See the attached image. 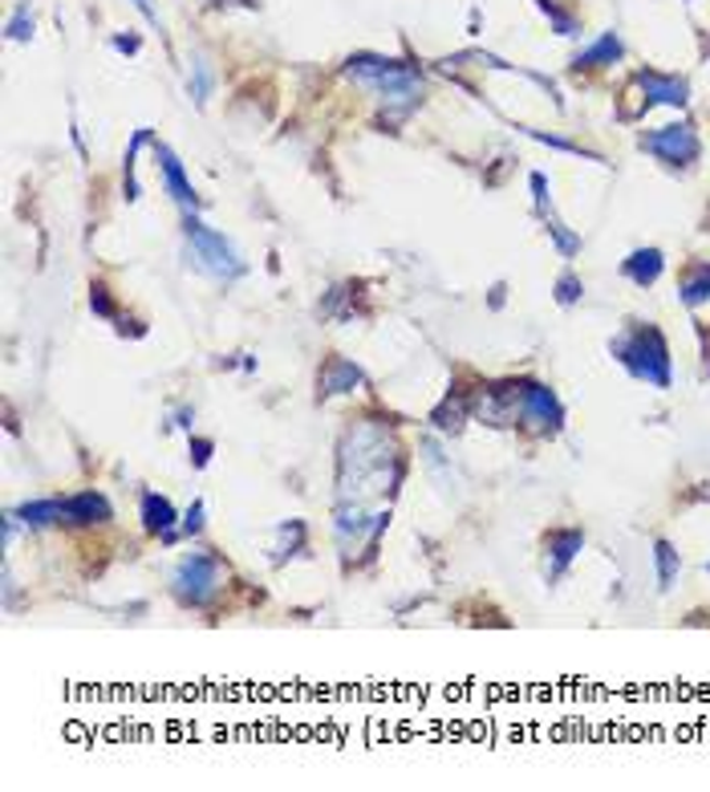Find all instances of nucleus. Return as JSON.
I'll use <instances>...</instances> for the list:
<instances>
[{"mask_svg": "<svg viewBox=\"0 0 710 792\" xmlns=\"http://www.w3.org/2000/svg\"><path fill=\"white\" fill-rule=\"evenodd\" d=\"M467 411H471V406H467V399H459V394L451 399V394H447L443 403L434 406L431 423L439 427V431H459V427H464V419H467Z\"/></svg>", "mask_w": 710, "mask_h": 792, "instance_id": "obj_21", "label": "nucleus"}, {"mask_svg": "<svg viewBox=\"0 0 710 792\" xmlns=\"http://www.w3.org/2000/svg\"><path fill=\"white\" fill-rule=\"evenodd\" d=\"M187 90H191V98L195 102H207V93H212V65L203 62L200 53H195V65H191V81H187Z\"/></svg>", "mask_w": 710, "mask_h": 792, "instance_id": "obj_24", "label": "nucleus"}, {"mask_svg": "<svg viewBox=\"0 0 710 792\" xmlns=\"http://www.w3.org/2000/svg\"><path fill=\"white\" fill-rule=\"evenodd\" d=\"M212 439H191V460H195V467H203L207 460H212Z\"/></svg>", "mask_w": 710, "mask_h": 792, "instance_id": "obj_30", "label": "nucleus"}, {"mask_svg": "<svg viewBox=\"0 0 710 792\" xmlns=\"http://www.w3.org/2000/svg\"><path fill=\"white\" fill-rule=\"evenodd\" d=\"M142 528L155 532V537H163L167 544H175L183 537V532L175 528V508H170V500L159 496V492H142Z\"/></svg>", "mask_w": 710, "mask_h": 792, "instance_id": "obj_14", "label": "nucleus"}, {"mask_svg": "<svg viewBox=\"0 0 710 792\" xmlns=\"http://www.w3.org/2000/svg\"><path fill=\"white\" fill-rule=\"evenodd\" d=\"M386 525H390L386 504H350V500H338V508H333V541H338L341 557L345 561L370 557L378 537L386 532Z\"/></svg>", "mask_w": 710, "mask_h": 792, "instance_id": "obj_4", "label": "nucleus"}, {"mask_svg": "<svg viewBox=\"0 0 710 792\" xmlns=\"http://www.w3.org/2000/svg\"><path fill=\"white\" fill-rule=\"evenodd\" d=\"M541 9H544V13H548V16H553L556 33H565V37H572V33H576V21L560 13V9H556V4H553V0H541Z\"/></svg>", "mask_w": 710, "mask_h": 792, "instance_id": "obj_27", "label": "nucleus"}, {"mask_svg": "<svg viewBox=\"0 0 710 792\" xmlns=\"http://www.w3.org/2000/svg\"><path fill=\"white\" fill-rule=\"evenodd\" d=\"M679 297H682V305H686V310H698L702 301H710V264L707 261L690 264V268L682 273Z\"/></svg>", "mask_w": 710, "mask_h": 792, "instance_id": "obj_18", "label": "nucleus"}, {"mask_svg": "<svg viewBox=\"0 0 710 792\" xmlns=\"http://www.w3.org/2000/svg\"><path fill=\"white\" fill-rule=\"evenodd\" d=\"M110 520V500L102 492H78L65 500V525H102Z\"/></svg>", "mask_w": 710, "mask_h": 792, "instance_id": "obj_16", "label": "nucleus"}, {"mask_svg": "<svg viewBox=\"0 0 710 792\" xmlns=\"http://www.w3.org/2000/svg\"><path fill=\"white\" fill-rule=\"evenodd\" d=\"M317 387H321V399H333V394H354L357 387H366V374L357 370L350 357H329L321 378H317Z\"/></svg>", "mask_w": 710, "mask_h": 792, "instance_id": "obj_13", "label": "nucleus"}, {"mask_svg": "<svg viewBox=\"0 0 710 792\" xmlns=\"http://www.w3.org/2000/svg\"><path fill=\"white\" fill-rule=\"evenodd\" d=\"M114 49H123V53H139V37H114Z\"/></svg>", "mask_w": 710, "mask_h": 792, "instance_id": "obj_31", "label": "nucleus"}, {"mask_svg": "<svg viewBox=\"0 0 710 792\" xmlns=\"http://www.w3.org/2000/svg\"><path fill=\"white\" fill-rule=\"evenodd\" d=\"M532 203H536V216L544 219V232L553 236V244L560 249V256H565V261H572V256L581 252V236L569 232V224L556 216L553 191H548V179H544L541 172H532Z\"/></svg>", "mask_w": 710, "mask_h": 792, "instance_id": "obj_9", "label": "nucleus"}, {"mask_svg": "<svg viewBox=\"0 0 710 792\" xmlns=\"http://www.w3.org/2000/svg\"><path fill=\"white\" fill-rule=\"evenodd\" d=\"M406 460L394 431L378 419H357L338 448V500L382 504L398 492Z\"/></svg>", "mask_w": 710, "mask_h": 792, "instance_id": "obj_1", "label": "nucleus"}, {"mask_svg": "<svg viewBox=\"0 0 710 792\" xmlns=\"http://www.w3.org/2000/svg\"><path fill=\"white\" fill-rule=\"evenodd\" d=\"M581 297H585V285H581V277L565 273V277L556 280V305H565V310H569V305H576Z\"/></svg>", "mask_w": 710, "mask_h": 792, "instance_id": "obj_25", "label": "nucleus"}, {"mask_svg": "<svg viewBox=\"0 0 710 792\" xmlns=\"http://www.w3.org/2000/svg\"><path fill=\"white\" fill-rule=\"evenodd\" d=\"M16 516L25 520V528H49V525H62L65 520V500H29V504H21Z\"/></svg>", "mask_w": 710, "mask_h": 792, "instance_id": "obj_20", "label": "nucleus"}, {"mask_svg": "<svg viewBox=\"0 0 710 792\" xmlns=\"http://www.w3.org/2000/svg\"><path fill=\"white\" fill-rule=\"evenodd\" d=\"M9 37L13 41H29L33 37V13H29V4H21L13 13V21H9Z\"/></svg>", "mask_w": 710, "mask_h": 792, "instance_id": "obj_26", "label": "nucleus"}, {"mask_svg": "<svg viewBox=\"0 0 710 792\" xmlns=\"http://www.w3.org/2000/svg\"><path fill=\"white\" fill-rule=\"evenodd\" d=\"M707 574H710V561H707Z\"/></svg>", "mask_w": 710, "mask_h": 792, "instance_id": "obj_33", "label": "nucleus"}, {"mask_svg": "<svg viewBox=\"0 0 710 792\" xmlns=\"http://www.w3.org/2000/svg\"><path fill=\"white\" fill-rule=\"evenodd\" d=\"M642 151H649L654 159H662L665 167H690L698 163L702 155V142H698L695 126L690 123H674V126H658V130H649L642 135Z\"/></svg>", "mask_w": 710, "mask_h": 792, "instance_id": "obj_8", "label": "nucleus"}, {"mask_svg": "<svg viewBox=\"0 0 710 792\" xmlns=\"http://www.w3.org/2000/svg\"><path fill=\"white\" fill-rule=\"evenodd\" d=\"M637 86H642V102L649 106H686V81L682 78H665V74H654V70H642L637 74Z\"/></svg>", "mask_w": 710, "mask_h": 792, "instance_id": "obj_12", "label": "nucleus"}, {"mask_svg": "<svg viewBox=\"0 0 710 792\" xmlns=\"http://www.w3.org/2000/svg\"><path fill=\"white\" fill-rule=\"evenodd\" d=\"M155 163H159V172H163V187H167L170 200L179 203L183 212H200V196H195V187L187 179L179 155H175L170 147H163V142H155Z\"/></svg>", "mask_w": 710, "mask_h": 792, "instance_id": "obj_10", "label": "nucleus"}, {"mask_svg": "<svg viewBox=\"0 0 710 792\" xmlns=\"http://www.w3.org/2000/svg\"><path fill=\"white\" fill-rule=\"evenodd\" d=\"M621 53H625V46H621L618 33H605L601 41H593V46L585 49V53H576V70H601V65H613L621 62Z\"/></svg>", "mask_w": 710, "mask_h": 792, "instance_id": "obj_19", "label": "nucleus"}, {"mask_svg": "<svg viewBox=\"0 0 710 792\" xmlns=\"http://www.w3.org/2000/svg\"><path fill=\"white\" fill-rule=\"evenodd\" d=\"M200 528H203V500H195V504H191V508L183 513V525H179V532H183V537H195Z\"/></svg>", "mask_w": 710, "mask_h": 792, "instance_id": "obj_28", "label": "nucleus"}, {"mask_svg": "<svg viewBox=\"0 0 710 792\" xmlns=\"http://www.w3.org/2000/svg\"><path fill=\"white\" fill-rule=\"evenodd\" d=\"M345 78L362 86L366 93H373L390 110V118H402L422 102V78L406 62H390V58H378V53H357V58L345 62Z\"/></svg>", "mask_w": 710, "mask_h": 792, "instance_id": "obj_2", "label": "nucleus"}, {"mask_svg": "<svg viewBox=\"0 0 710 792\" xmlns=\"http://www.w3.org/2000/svg\"><path fill=\"white\" fill-rule=\"evenodd\" d=\"M662 268H665L662 249H633L630 256L621 261V277L633 280L637 289H649L654 280L662 277Z\"/></svg>", "mask_w": 710, "mask_h": 792, "instance_id": "obj_15", "label": "nucleus"}, {"mask_svg": "<svg viewBox=\"0 0 710 792\" xmlns=\"http://www.w3.org/2000/svg\"><path fill=\"white\" fill-rule=\"evenodd\" d=\"M224 586H228V565L216 553H187L170 574V593L195 609L207 606Z\"/></svg>", "mask_w": 710, "mask_h": 792, "instance_id": "obj_6", "label": "nucleus"}, {"mask_svg": "<svg viewBox=\"0 0 710 792\" xmlns=\"http://www.w3.org/2000/svg\"><path fill=\"white\" fill-rule=\"evenodd\" d=\"M305 525L301 520H284V525L272 528V544H268V553H272V565H280V561L296 557L301 549H305Z\"/></svg>", "mask_w": 710, "mask_h": 792, "instance_id": "obj_17", "label": "nucleus"}, {"mask_svg": "<svg viewBox=\"0 0 710 792\" xmlns=\"http://www.w3.org/2000/svg\"><path fill=\"white\" fill-rule=\"evenodd\" d=\"M142 142H151V130H147V126H142V130H135V139H130V147H126V163H123L126 200H139V179H135V155H139Z\"/></svg>", "mask_w": 710, "mask_h": 792, "instance_id": "obj_23", "label": "nucleus"}, {"mask_svg": "<svg viewBox=\"0 0 710 792\" xmlns=\"http://www.w3.org/2000/svg\"><path fill=\"white\" fill-rule=\"evenodd\" d=\"M135 9H139V13L147 16L151 25H159V13H155V9H151V0H135Z\"/></svg>", "mask_w": 710, "mask_h": 792, "instance_id": "obj_32", "label": "nucleus"}, {"mask_svg": "<svg viewBox=\"0 0 710 792\" xmlns=\"http://www.w3.org/2000/svg\"><path fill=\"white\" fill-rule=\"evenodd\" d=\"M183 240L187 249H191V261L200 273H207L212 280H236L244 277V256L232 249V240L216 228H207L195 212H183Z\"/></svg>", "mask_w": 710, "mask_h": 792, "instance_id": "obj_5", "label": "nucleus"}, {"mask_svg": "<svg viewBox=\"0 0 710 792\" xmlns=\"http://www.w3.org/2000/svg\"><path fill=\"white\" fill-rule=\"evenodd\" d=\"M654 561H658V586L670 590V586L679 581V569H682L679 549H674L670 541H654Z\"/></svg>", "mask_w": 710, "mask_h": 792, "instance_id": "obj_22", "label": "nucleus"}, {"mask_svg": "<svg viewBox=\"0 0 710 792\" xmlns=\"http://www.w3.org/2000/svg\"><path fill=\"white\" fill-rule=\"evenodd\" d=\"M609 354L618 357L621 366L637 378V382H646V387H658L665 390L670 387V345H665L662 329L649 326V322H633V326H625L609 342Z\"/></svg>", "mask_w": 710, "mask_h": 792, "instance_id": "obj_3", "label": "nucleus"}, {"mask_svg": "<svg viewBox=\"0 0 710 792\" xmlns=\"http://www.w3.org/2000/svg\"><path fill=\"white\" fill-rule=\"evenodd\" d=\"M508 406L511 427L520 423L532 436H556L565 427V406L556 399V390L541 387V382H508Z\"/></svg>", "mask_w": 710, "mask_h": 792, "instance_id": "obj_7", "label": "nucleus"}, {"mask_svg": "<svg viewBox=\"0 0 710 792\" xmlns=\"http://www.w3.org/2000/svg\"><path fill=\"white\" fill-rule=\"evenodd\" d=\"M544 549H548L544 553V574H548V581H560L569 574L572 561H576V553L585 549V532L581 528H556Z\"/></svg>", "mask_w": 710, "mask_h": 792, "instance_id": "obj_11", "label": "nucleus"}, {"mask_svg": "<svg viewBox=\"0 0 710 792\" xmlns=\"http://www.w3.org/2000/svg\"><path fill=\"white\" fill-rule=\"evenodd\" d=\"M90 310L98 313V317H114V305H110V297H106V289H102V285H98V289L90 293Z\"/></svg>", "mask_w": 710, "mask_h": 792, "instance_id": "obj_29", "label": "nucleus"}]
</instances>
